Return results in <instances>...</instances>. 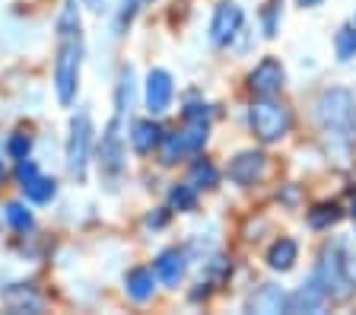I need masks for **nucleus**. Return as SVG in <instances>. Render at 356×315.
Segmentation results:
<instances>
[{"mask_svg":"<svg viewBox=\"0 0 356 315\" xmlns=\"http://www.w3.org/2000/svg\"><path fill=\"white\" fill-rule=\"evenodd\" d=\"M131 70H124L118 80V92H115V118L108 121V128L102 134V147H99V165H102L105 175H118L121 159H124V137H121V128H124V115L131 108Z\"/></svg>","mask_w":356,"mask_h":315,"instance_id":"obj_2","label":"nucleus"},{"mask_svg":"<svg viewBox=\"0 0 356 315\" xmlns=\"http://www.w3.org/2000/svg\"><path fill=\"white\" fill-rule=\"evenodd\" d=\"M341 220V210H337V204H321V207H315L309 213V223L315 226V229H321V226H331Z\"/></svg>","mask_w":356,"mask_h":315,"instance_id":"obj_23","label":"nucleus"},{"mask_svg":"<svg viewBox=\"0 0 356 315\" xmlns=\"http://www.w3.org/2000/svg\"><path fill=\"white\" fill-rule=\"evenodd\" d=\"M156 277L163 280L165 286H175L178 280L185 277V255L178 248H165L163 255L156 258Z\"/></svg>","mask_w":356,"mask_h":315,"instance_id":"obj_11","label":"nucleus"},{"mask_svg":"<svg viewBox=\"0 0 356 315\" xmlns=\"http://www.w3.org/2000/svg\"><path fill=\"white\" fill-rule=\"evenodd\" d=\"M334 45H337V58L341 60H353L356 58V26H341Z\"/></svg>","mask_w":356,"mask_h":315,"instance_id":"obj_21","label":"nucleus"},{"mask_svg":"<svg viewBox=\"0 0 356 315\" xmlns=\"http://www.w3.org/2000/svg\"><path fill=\"white\" fill-rule=\"evenodd\" d=\"M35 172H38V165L32 163L29 156H26V159H19V165H16V179H19V185H22V181H29Z\"/></svg>","mask_w":356,"mask_h":315,"instance_id":"obj_27","label":"nucleus"},{"mask_svg":"<svg viewBox=\"0 0 356 315\" xmlns=\"http://www.w3.org/2000/svg\"><path fill=\"white\" fill-rule=\"evenodd\" d=\"M315 284L321 286L325 293L337 290V286L347 284V274H343V261H341V252L337 248H331V252H325L318 261V270H315Z\"/></svg>","mask_w":356,"mask_h":315,"instance_id":"obj_10","label":"nucleus"},{"mask_svg":"<svg viewBox=\"0 0 356 315\" xmlns=\"http://www.w3.org/2000/svg\"><path fill=\"white\" fill-rule=\"evenodd\" d=\"M0 175H3V163H0Z\"/></svg>","mask_w":356,"mask_h":315,"instance_id":"obj_31","label":"nucleus"},{"mask_svg":"<svg viewBox=\"0 0 356 315\" xmlns=\"http://www.w3.org/2000/svg\"><path fill=\"white\" fill-rule=\"evenodd\" d=\"M137 3L140 0H121V10H118V23H115V29H124V23H131L134 13H137Z\"/></svg>","mask_w":356,"mask_h":315,"instance_id":"obj_26","label":"nucleus"},{"mask_svg":"<svg viewBox=\"0 0 356 315\" xmlns=\"http://www.w3.org/2000/svg\"><path fill=\"white\" fill-rule=\"evenodd\" d=\"M172 102V76L169 70H149L147 74V108L153 115H163Z\"/></svg>","mask_w":356,"mask_h":315,"instance_id":"obj_9","label":"nucleus"},{"mask_svg":"<svg viewBox=\"0 0 356 315\" xmlns=\"http://www.w3.org/2000/svg\"><path fill=\"white\" fill-rule=\"evenodd\" d=\"M83 7H89V10H92V13H102L105 0H83Z\"/></svg>","mask_w":356,"mask_h":315,"instance_id":"obj_28","label":"nucleus"},{"mask_svg":"<svg viewBox=\"0 0 356 315\" xmlns=\"http://www.w3.org/2000/svg\"><path fill=\"white\" fill-rule=\"evenodd\" d=\"M283 80H286L283 64L280 60H274V58H264L258 67L248 74V86H252L254 96H274V92H280Z\"/></svg>","mask_w":356,"mask_h":315,"instance_id":"obj_7","label":"nucleus"},{"mask_svg":"<svg viewBox=\"0 0 356 315\" xmlns=\"http://www.w3.org/2000/svg\"><path fill=\"white\" fill-rule=\"evenodd\" d=\"M252 309H254V312H280V309H286V296H283V290L264 284L258 293H254Z\"/></svg>","mask_w":356,"mask_h":315,"instance_id":"obj_17","label":"nucleus"},{"mask_svg":"<svg viewBox=\"0 0 356 315\" xmlns=\"http://www.w3.org/2000/svg\"><path fill=\"white\" fill-rule=\"evenodd\" d=\"M22 191H26V197L32 204H44V201H51L58 188H54V179H44L42 172H35L29 181H22Z\"/></svg>","mask_w":356,"mask_h":315,"instance_id":"obj_18","label":"nucleus"},{"mask_svg":"<svg viewBox=\"0 0 356 315\" xmlns=\"http://www.w3.org/2000/svg\"><path fill=\"white\" fill-rule=\"evenodd\" d=\"M296 255L299 248L293 239H277L274 245H270V252H267V264L274 270H289L293 264H296Z\"/></svg>","mask_w":356,"mask_h":315,"instance_id":"obj_15","label":"nucleus"},{"mask_svg":"<svg viewBox=\"0 0 356 315\" xmlns=\"http://www.w3.org/2000/svg\"><path fill=\"white\" fill-rule=\"evenodd\" d=\"M194 201H197V188H191L188 181H185V185H178V188H172V195H169V204H172V207L191 210Z\"/></svg>","mask_w":356,"mask_h":315,"instance_id":"obj_24","label":"nucleus"},{"mask_svg":"<svg viewBox=\"0 0 356 315\" xmlns=\"http://www.w3.org/2000/svg\"><path fill=\"white\" fill-rule=\"evenodd\" d=\"M89 143H92V121H89L86 112H76L70 118V137H67V172L74 179L86 175Z\"/></svg>","mask_w":356,"mask_h":315,"instance_id":"obj_5","label":"nucleus"},{"mask_svg":"<svg viewBox=\"0 0 356 315\" xmlns=\"http://www.w3.org/2000/svg\"><path fill=\"white\" fill-rule=\"evenodd\" d=\"M3 217H7V223L13 226V229H19V233H26L32 226V213L22 207V204H7V207H3Z\"/></svg>","mask_w":356,"mask_h":315,"instance_id":"obj_22","label":"nucleus"},{"mask_svg":"<svg viewBox=\"0 0 356 315\" xmlns=\"http://www.w3.org/2000/svg\"><path fill=\"white\" fill-rule=\"evenodd\" d=\"M3 300H7V306L16 309V312H38V309H42V296H38L35 290H29V286H10V290L3 293Z\"/></svg>","mask_w":356,"mask_h":315,"instance_id":"obj_16","label":"nucleus"},{"mask_svg":"<svg viewBox=\"0 0 356 315\" xmlns=\"http://www.w3.org/2000/svg\"><path fill=\"white\" fill-rule=\"evenodd\" d=\"M83 67V26L74 0H67L58 16V58H54V92L60 105H70L80 86Z\"/></svg>","mask_w":356,"mask_h":315,"instance_id":"obj_1","label":"nucleus"},{"mask_svg":"<svg viewBox=\"0 0 356 315\" xmlns=\"http://www.w3.org/2000/svg\"><path fill=\"white\" fill-rule=\"evenodd\" d=\"M353 217H356V201H353Z\"/></svg>","mask_w":356,"mask_h":315,"instance_id":"obj_30","label":"nucleus"},{"mask_svg":"<svg viewBox=\"0 0 356 315\" xmlns=\"http://www.w3.org/2000/svg\"><path fill=\"white\" fill-rule=\"evenodd\" d=\"M302 7H315V3H321V0H299Z\"/></svg>","mask_w":356,"mask_h":315,"instance_id":"obj_29","label":"nucleus"},{"mask_svg":"<svg viewBox=\"0 0 356 315\" xmlns=\"http://www.w3.org/2000/svg\"><path fill=\"white\" fill-rule=\"evenodd\" d=\"M188 185L191 188H213L216 185V169L207 159H197L191 165V175H188Z\"/></svg>","mask_w":356,"mask_h":315,"instance_id":"obj_20","label":"nucleus"},{"mask_svg":"<svg viewBox=\"0 0 356 315\" xmlns=\"http://www.w3.org/2000/svg\"><path fill=\"white\" fill-rule=\"evenodd\" d=\"M238 26H242V7L232 3V0H222L220 7L213 10V19H210V42H213V45L232 42Z\"/></svg>","mask_w":356,"mask_h":315,"instance_id":"obj_6","label":"nucleus"},{"mask_svg":"<svg viewBox=\"0 0 356 315\" xmlns=\"http://www.w3.org/2000/svg\"><path fill=\"white\" fill-rule=\"evenodd\" d=\"M325 296L327 293L321 290L315 280H309V286H302V290L293 293L286 300V309L289 312H318V309L325 306Z\"/></svg>","mask_w":356,"mask_h":315,"instance_id":"obj_12","label":"nucleus"},{"mask_svg":"<svg viewBox=\"0 0 356 315\" xmlns=\"http://www.w3.org/2000/svg\"><path fill=\"white\" fill-rule=\"evenodd\" d=\"M7 150H10V156L13 159H26L29 156V150H32V140L26 134H13L10 137V143H7Z\"/></svg>","mask_w":356,"mask_h":315,"instance_id":"obj_25","label":"nucleus"},{"mask_svg":"<svg viewBox=\"0 0 356 315\" xmlns=\"http://www.w3.org/2000/svg\"><path fill=\"white\" fill-rule=\"evenodd\" d=\"M159 140H163V131H159L156 121H137V124H134L131 143L137 153H153L156 147H159Z\"/></svg>","mask_w":356,"mask_h":315,"instance_id":"obj_13","label":"nucleus"},{"mask_svg":"<svg viewBox=\"0 0 356 315\" xmlns=\"http://www.w3.org/2000/svg\"><path fill=\"white\" fill-rule=\"evenodd\" d=\"M318 121L321 128L334 137H350L356 128V99L347 90H325L318 96Z\"/></svg>","mask_w":356,"mask_h":315,"instance_id":"obj_3","label":"nucleus"},{"mask_svg":"<svg viewBox=\"0 0 356 315\" xmlns=\"http://www.w3.org/2000/svg\"><path fill=\"white\" fill-rule=\"evenodd\" d=\"M153 270H147V268H134L131 274L124 277V286H127V296L131 300H137V302H147L149 296H153Z\"/></svg>","mask_w":356,"mask_h":315,"instance_id":"obj_14","label":"nucleus"},{"mask_svg":"<svg viewBox=\"0 0 356 315\" xmlns=\"http://www.w3.org/2000/svg\"><path fill=\"white\" fill-rule=\"evenodd\" d=\"M248 124L264 143H274L289 131V112L270 96H258V102L248 108Z\"/></svg>","mask_w":356,"mask_h":315,"instance_id":"obj_4","label":"nucleus"},{"mask_svg":"<svg viewBox=\"0 0 356 315\" xmlns=\"http://www.w3.org/2000/svg\"><path fill=\"white\" fill-rule=\"evenodd\" d=\"M264 169H267L264 153L245 150L229 163V179L236 181V185H254V181L264 175Z\"/></svg>","mask_w":356,"mask_h":315,"instance_id":"obj_8","label":"nucleus"},{"mask_svg":"<svg viewBox=\"0 0 356 315\" xmlns=\"http://www.w3.org/2000/svg\"><path fill=\"white\" fill-rule=\"evenodd\" d=\"M185 140H181V131H172V134H163L159 140V156H163L165 165H172L178 156H185Z\"/></svg>","mask_w":356,"mask_h":315,"instance_id":"obj_19","label":"nucleus"}]
</instances>
